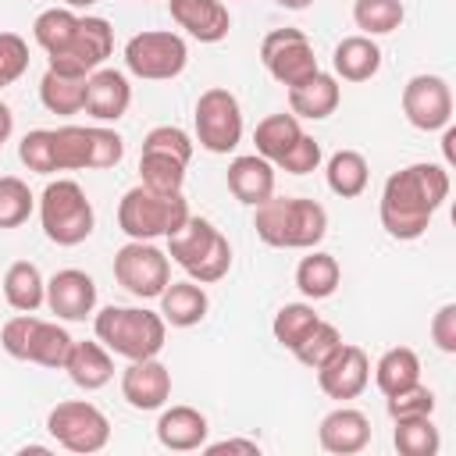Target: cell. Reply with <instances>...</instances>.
I'll use <instances>...</instances> for the list:
<instances>
[{
  "instance_id": "1",
  "label": "cell",
  "mask_w": 456,
  "mask_h": 456,
  "mask_svg": "<svg viewBox=\"0 0 456 456\" xmlns=\"http://www.w3.org/2000/svg\"><path fill=\"white\" fill-rule=\"evenodd\" d=\"M449 196V171L442 164H410L399 167L385 178L381 189V228L399 239V242H413L431 228L435 210L445 203Z\"/></svg>"
},
{
  "instance_id": "2",
  "label": "cell",
  "mask_w": 456,
  "mask_h": 456,
  "mask_svg": "<svg viewBox=\"0 0 456 456\" xmlns=\"http://www.w3.org/2000/svg\"><path fill=\"white\" fill-rule=\"evenodd\" d=\"M253 228L274 249H314L328 235V210L306 196H267L253 207Z\"/></svg>"
},
{
  "instance_id": "3",
  "label": "cell",
  "mask_w": 456,
  "mask_h": 456,
  "mask_svg": "<svg viewBox=\"0 0 456 456\" xmlns=\"http://www.w3.org/2000/svg\"><path fill=\"white\" fill-rule=\"evenodd\" d=\"M96 338L125 360H146L157 356L167 342V321L146 306H103L93 321Z\"/></svg>"
},
{
  "instance_id": "4",
  "label": "cell",
  "mask_w": 456,
  "mask_h": 456,
  "mask_svg": "<svg viewBox=\"0 0 456 456\" xmlns=\"http://www.w3.org/2000/svg\"><path fill=\"white\" fill-rule=\"evenodd\" d=\"M167 256L200 285L221 281L232 267V246L228 239L207 221V217H185L178 232L167 235Z\"/></svg>"
},
{
  "instance_id": "5",
  "label": "cell",
  "mask_w": 456,
  "mask_h": 456,
  "mask_svg": "<svg viewBox=\"0 0 456 456\" xmlns=\"http://www.w3.org/2000/svg\"><path fill=\"white\" fill-rule=\"evenodd\" d=\"M185 217H189V203L182 192H157L142 182L132 185L118 203V228L139 242L167 239L171 232L182 228Z\"/></svg>"
},
{
  "instance_id": "6",
  "label": "cell",
  "mask_w": 456,
  "mask_h": 456,
  "mask_svg": "<svg viewBox=\"0 0 456 456\" xmlns=\"http://www.w3.org/2000/svg\"><path fill=\"white\" fill-rule=\"evenodd\" d=\"M39 224L53 246H78L93 235L96 214L86 189L71 178H57L39 196Z\"/></svg>"
},
{
  "instance_id": "7",
  "label": "cell",
  "mask_w": 456,
  "mask_h": 456,
  "mask_svg": "<svg viewBox=\"0 0 456 456\" xmlns=\"http://www.w3.org/2000/svg\"><path fill=\"white\" fill-rule=\"evenodd\" d=\"M53 132L57 171H103L125 157V139L103 125H61Z\"/></svg>"
},
{
  "instance_id": "8",
  "label": "cell",
  "mask_w": 456,
  "mask_h": 456,
  "mask_svg": "<svg viewBox=\"0 0 456 456\" xmlns=\"http://www.w3.org/2000/svg\"><path fill=\"white\" fill-rule=\"evenodd\" d=\"M185 64H189V46L178 32L146 28L125 43V68L135 78L167 82V78H178L185 71Z\"/></svg>"
},
{
  "instance_id": "9",
  "label": "cell",
  "mask_w": 456,
  "mask_h": 456,
  "mask_svg": "<svg viewBox=\"0 0 456 456\" xmlns=\"http://www.w3.org/2000/svg\"><path fill=\"white\" fill-rule=\"evenodd\" d=\"M46 431L53 435V442L68 452H100L110 442V420L100 406L86 403V399H64L50 410L46 417Z\"/></svg>"
},
{
  "instance_id": "10",
  "label": "cell",
  "mask_w": 456,
  "mask_h": 456,
  "mask_svg": "<svg viewBox=\"0 0 456 456\" xmlns=\"http://www.w3.org/2000/svg\"><path fill=\"white\" fill-rule=\"evenodd\" d=\"M192 121H196V142L207 153H232L242 139V107L235 93L221 86H210L200 93Z\"/></svg>"
},
{
  "instance_id": "11",
  "label": "cell",
  "mask_w": 456,
  "mask_h": 456,
  "mask_svg": "<svg viewBox=\"0 0 456 456\" xmlns=\"http://www.w3.org/2000/svg\"><path fill=\"white\" fill-rule=\"evenodd\" d=\"M114 278L135 299H157L171 281V256L153 242L128 239L114 253Z\"/></svg>"
},
{
  "instance_id": "12",
  "label": "cell",
  "mask_w": 456,
  "mask_h": 456,
  "mask_svg": "<svg viewBox=\"0 0 456 456\" xmlns=\"http://www.w3.org/2000/svg\"><path fill=\"white\" fill-rule=\"evenodd\" d=\"M114 50V28L107 18L100 14H78V28L75 36L68 39L64 50L50 53V71H61V75H93L96 68H103V61L110 57Z\"/></svg>"
},
{
  "instance_id": "13",
  "label": "cell",
  "mask_w": 456,
  "mask_h": 456,
  "mask_svg": "<svg viewBox=\"0 0 456 456\" xmlns=\"http://www.w3.org/2000/svg\"><path fill=\"white\" fill-rule=\"evenodd\" d=\"M260 61H264L267 75L274 82H281L285 89L299 86L303 78L321 71L317 57H314V46H310L303 28H274V32H267L264 43H260Z\"/></svg>"
},
{
  "instance_id": "14",
  "label": "cell",
  "mask_w": 456,
  "mask_h": 456,
  "mask_svg": "<svg viewBox=\"0 0 456 456\" xmlns=\"http://www.w3.org/2000/svg\"><path fill=\"white\" fill-rule=\"evenodd\" d=\"M403 114L420 132H438L452 121V89L442 75H413L403 86Z\"/></svg>"
},
{
  "instance_id": "15",
  "label": "cell",
  "mask_w": 456,
  "mask_h": 456,
  "mask_svg": "<svg viewBox=\"0 0 456 456\" xmlns=\"http://www.w3.org/2000/svg\"><path fill=\"white\" fill-rule=\"evenodd\" d=\"M367 381H370V360H367V353H363L360 346H349V342H342V346L317 367V385H321V392H324L328 399H338V403L356 399V395L367 388Z\"/></svg>"
},
{
  "instance_id": "16",
  "label": "cell",
  "mask_w": 456,
  "mask_h": 456,
  "mask_svg": "<svg viewBox=\"0 0 456 456\" xmlns=\"http://www.w3.org/2000/svg\"><path fill=\"white\" fill-rule=\"evenodd\" d=\"M121 395L132 410H160L171 399V370L157 360H128L121 370Z\"/></svg>"
},
{
  "instance_id": "17",
  "label": "cell",
  "mask_w": 456,
  "mask_h": 456,
  "mask_svg": "<svg viewBox=\"0 0 456 456\" xmlns=\"http://www.w3.org/2000/svg\"><path fill=\"white\" fill-rule=\"evenodd\" d=\"M46 306L61 321H86L96 310V281L78 267H64L46 281Z\"/></svg>"
},
{
  "instance_id": "18",
  "label": "cell",
  "mask_w": 456,
  "mask_h": 456,
  "mask_svg": "<svg viewBox=\"0 0 456 456\" xmlns=\"http://www.w3.org/2000/svg\"><path fill=\"white\" fill-rule=\"evenodd\" d=\"M132 103V86H128V75L118 71V68H96L89 78H86V114L96 118V121H118L125 118Z\"/></svg>"
},
{
  "instance_id": "19",
  "label": "cell",
  "mask_w": 456,
  "mask_h": 456,
  "mask_svg": "<svg viewBox=\"0 0 456 456\" xmlns=\"http://www.w3.org/2000/svg\"><path fill=\"white\" fill-rule=\"evenodd\" d=\"M171 21L200 43H221L232 28V14L221 0H167Z\"/></svg>"
},
{
  "instance_id": "20",
  "label": "cell",
  "mask_w": 456,
  "mask_h": 456,
  "mask_svg": "<svg viewBox=\"0 0 456 456\" xmlns=\"http://www.w3.org/2000/svg\"><path fill=\"white\" fill-rule=\"evenodd\" d=\"M317 442H321L324 452L353 456V452L367 449V442H370V420H367V413H360L353 406H338V410H331L321 420Z\"/></svg>"
},
{
  "instance_id": "21",
  "label": "cell",
  "mask_w": 456,
  "mask_h": 456,
  "mask_svg": "<svg viewBox=\"0 0 456 456\" xmlns=\"http://www.w3.org/2000/svg\"><path fill=\"white\" fill-rule=\"evenodd\" d=\"M338 100H342V89H338V78L328 75V71H314L310 78H303L299 86H289V110L296 118H306V121H324L338 110Z\"/></svg>"
},
{
  "instance_id": "22",
  "label": "cell",
  "mask_w": 456,
  "mask_h": 456,
  "mask_svg": "<svg viewBox=\"0 0 456 456\" xmlns=\"http://www.w3.org/2000/svg\"><path fill=\"white\" fill-rule=\"evenodd\" d=\"M207 435H210V424L200 410L192 406H167L157 420V442L171 452H192V449H203L207 445Z\"/></svg>"
},
{
  "instance_id": "23",
  "label": "cell",
  "mask_w": 456,
  "mask_h": 456,
  "mask_svg": "<svg viewBox=\"0 0 456 456\" xmlns=\"http://www.w3.org/2000/svg\"><path fill=\"white\" fill-rule=\"evenodd\" d=\"M228 189L239 203L246 207H256L264 203L267 196H274V164L264 160L260 153H246V157H235L228 164Z\"/></svg>"
},
{
  "instance_id": "24",
  "label": "cell",
  "mask_w": 456,
  "mask_h": 456,
  "mask_svg": "<svg viewBox=\"0 0 456 456\" xmlns=\"http://www.w3.org/2000/svg\"><path fill=\"white\" fill-rule=\"evenodd\" d=\"M61 370H68V378L78 388L96 392V388H103L114 378V360H110V349L100 338L96 342H71L68 360H64Z\"/></svg>"
},
{
  "instance_id": "25",
  "label": "cell",
  "mask_w": 456,
  "mask_h": 456,
  "mask_svg": "<svg viewBox=\"0 0 456 456\" xmlns=\"http://www.w3.org/2000/svg\"><path fill=\"white\" fill-rule=\"evenodd\" d=\"M157 299H160V317L171 328H192L210 310V299L200 281H167V289Z\"/></svg>"
},
{
  "instance_id": "26",
  "label": "cell",
  "mask_w": 456,
  "mask_h": 456,
  "mask_svg": "<svg viewBox=\"0 0 456 456\" xmlns=\"http://www.w3.org/2000/svg\"><path fill=\"white\" fill-rule=\"evenodd\" d=\"M335 75L346 82H367L381 71V46L374 36H346L331 53Z\"/></svg>"
},
{
  "instance_id": "27",
  "label": "cell",
  "mask_w": 456,
  "mask_h": 456,
  "mask_svg": "<svg viewBox=\"0 0 456 456\" xmlns=\"http://www.w3.org/2000/svg\"><path fill=\"white\" fill-rule=\"evenodd\" d=\"M4 299L18 314H36L46 303V278L32 260H14L4 274Z\"/></svg>"
},
{
  "instance_id": "28",
  "label": "cell",
  "mask_w": 456,
  "mask_h": 456,
  "mask_svg": "<svg viewBox=\"0 0 456 456\" xmlns=\"http://www.w3.org/2000/svg\"><path fill=\"white\" fill-rule=\"evenodd\" d=\"M324 178H328V189L342 200H356L367 182H370V167H367V157L360 150H335L328 157V167H324Z\"/></svg>"
},
{
  "instance_id": "29",
  "label": "cell",
  "mask_w": 456,
  "mask_h": 456,
  "mask_svg": "<svg viewBox=\"0 0 456 456\" xmlns=\"http://www.w3.org/2000/svg\"><path fill=\"white\" fill-rule=\"evenodd\" d=\"M374 381L381 388V395H395L410 385L420 381V356L410 346H392L381 353V360L374 363Z\"/></svg>"
},
{
  "instance_id": "30",
  "label": "cell",
  "mask_w": 456,
  "mask_h": 456,
  "mask_svg": "<svg viewBox=\"0 0 456 456\" xmlns=\"http://www.w3.org/2000/svg\"><path fill=\"white\" fill-rule=\"evenodd\" d=\"M338 281H342V267H338V260H335L331 253L314 249V253L303 256L299 267H296V289H299L306 299H328V296H335Z\"/></svg>"
},
{
  "instance_id": "31",
  "label": "cell",
  "mask_w": 456,
  "mask_h": 456,
  "mask_svg": "<svg viewBox=\"0 0 456 456\" xmlns=\"http://www.w3.org/2000/svg\"><path fill=\"white\" fill-rule=\"evenodd\" d=\"M71 342H75V338H71L57 321L36 317V321H32V331H28L25 360H28V363H39V367H64Z\"/></svg>"
},
{
  "instance_id": "32",
  "label": "cell",
  "mask_w": 456,
  "mask_h": 456,
  "mask_svg": "<svg viewBox=\"0 0 456 456\" xmlns=\"http://www.w3.org/2000/svg\"><path fill=\"white\" fill-rule=\"evenodd\" d=\"M86 78H89V75H86ZM86 78H82V75H61V71H50V68H46V75H43V82H39V100H43V107H46L50 114H64V118L78 114V110L86 107Z\"/></svg>"
},
{
  "instance_id": "33",
  "label": "cell",
  "mask_w": 456,
  "mask_h": 456,
  "mask_svg": "<svg viewBox=\"0 0 456 456\" xmlns=\"http://www.w3.org/2000/svg\"><path fill=\"white\" fill-rule=\"evenodd\" d=\"M303 135V128H299V118L289 110H281V114H267L260 125H256V132H253V142H256V153L264 157V160H278L296 139Z\"/></svg>"
},
{
  "instance_id": "34",
  "label": "cell",
  "mask_w": 456,
  "mask_h": 456,
  "mask_svg": "<svg viewBox=\"0 0 456 456\" xmlns=\"http://www.w3.org/2000/svg\"><path fill=\"white\" fill-rule=\"evenodd\" d=\"M406 7L403 0H356L353 4V21L360 36H388L403 25Z\"/></svg>"
},
{
  "instance_id": "35",
  "label": "cell",
  "mask_w": 456,
  "mask_h": 456,
  "mask_svg": "<svg viewBox=\"0 0 456 456\" xmlns=\"http://www.w3.org/2000/svg\"><path fill=\"white\" fill-rule=\"evenodd\" d=\"M185 167L189 164H182L178 157H167V153H157V150L139 153V178H142V185H150L157 192H182Z\"/></svg>"
},
{
  "instance_id": "36",
  "label": "cell",
  "mask_w": 456,
  "mask_h": 456,
  "mask_svg": "<svg viewBox=\"0 0 456 456\" xmlns=\"http://www.w3.org/2000/svg\"><path fill=\"white\" fill-rule=\"evenodd\" d=\"M392 442L403 456H435L442 445V435L431 417H403V420H395Z\"/></svg>"
},
{
  "instance_id": "37",
  "label": "cell",
  "mask_w": 456,
  "mask_h": 456,
  "mask_svg": "<svg viewBox=\"0 0 456 456\" xmlns=\"http://www.w3.org/2000/svg\"><path fill=\"white\" fill-rule=\"evenodd\" d=\"M75 28H78V14L71 7H50V11L36 14V21H32V36L46 50V57L64 50L68 39L75 36Z\"/></svg>"
},
{
  "instance_id": "38",
  "label": "cell",
  "mask_w": 456,
  "mask_h": 456,
  "mask_svg": "<svg viewBox=\"0 0 456 456\" xmlns=\"http://www.w3.org/2000/svg\"><path fill=\"white\" fill-rule=\"evenodd\" d=\"M317 321H321V317H317V310H314L310 303H285V306L274 314L271 331H274V338H278L285 349H296V346L314 331Z\"/></svg>"
},
{
  "instance_id": "39",
  "label": "cell",
  "mask_w": 456,
  "mask_h": 456,
  "mask_svg": "<svg viewBox=\"0 0 456 456\" xmlns=\"http://www.w3.org/2000/svg\"><path fill=\"white\" fill-rule=\"evenodd\" d=\"M32 207H36V196L28 182H21L18 175H0V228L25 224Z\"/></svg>"
},
{
  "instance_id": "40",
  "label": "cell",
  "mask_w": 456,
  "mask_h": 456,
  "mask_svg": "<svg viewBox=\"0 0 456 456\" xmlns=\"http://www.w3.org/2000/svg\"><path fill=\"white\" fill-rule=\"evenodd\" d=\"M338 346H342V331H338L335 324H328V321H317V324H314V331H310V335H306L292 353H296V360H299L303 367L317 370V367H321V363H324Z\"/></svg>"
},
{
  "instance_id": "41",
  "label": "cell",
  "mask_w": 456,
  "mask_h": 456,
  "mask_svg": "<svg viewBox=\"0 0 456 456\" xmlns=\"http://www.w3.org/2000/svg\"><path fill=\"white\" fill-rule=\"evenodd\" d=\"M18 160L36 171V175H53L57 171V157H53V132L50 128H32L25 132V139L18 142Z\"/></svg>"
},
{
  "instance_id": "42",
  "label": "cell",
  "mask_w": 456,
  "mask_h": 456,
  "mask_svg": "<svg viewBox=\"0 0 456 456\" xmlns=\"http://www.w3.org/2000/svg\"><path fill=\"white\" fill-rule=\"evenodd\" d=\"M142 150H157V153H167V157H178L182 164H189L196 142H192V135H189L185 128H178V125H157V128L146 132Z\"/></svg>"
},
{
  "instance_id": "43",
  "label": "cell",
  "mask_w": 456,
  "mask_h": 456,
  "mask_svg": "<svg viewBox=\"0 0 456 456\" xmlns=\"http://www.w3.org/2000/svg\"><path fill=\"white\" fill-rule=\"evenodd\" d=\"M388 403V417L392 420H403V417H431L435 413V392L428 388V385H410V388H403V392H395V395H385Z\"/></svg>"
},
{
  "instance_id": "44",
  "label": "cell",
  "mask_w": 456,
  "mask_h": 456,
  "mask_svg": "<svg viewBox=\"0 0 456 456\" xmlns=\"http://www.w3.org/2000/svg\"><path fill=\"white\" fill-rule=\"evenodd\" d=\"M28 71V43L18 32H0V89L14 86Z\"/></svg>"
},
{
  "instance_id": "45",
  "label": "cell",
  "mask_w": 456,
  "mask_h": 456,
  "mask_svg": "<svg viewBox=\"0 0 456 456\" xmlns=\"http://www.w3.org/2000/svg\"><path fill=\"white\" fill-rule=\"evenodd\" d=\"M281 171H289V175H310V171H317L321 167V142L314 139V135H299L278 160H274Z\"/></svg>"
},
{
  "instance_id": "46",
  "label": "cell",
  "mask_w": 456,
  "mask_h": 456,
  "mask_svg": "<svg viewBox=\"0 0 456 456\" xmlns=\"http://www.w3.org/2000/svg\"><path fill=\"white\" fill-rule=\"evenodd\" d=\"M431 342L449 356L456 353V303L438 306V314L431 317Z\"/></svg>"
},
{
  "instance_id": "47",
  "label": "cell",
  "mask_w": 456,
  "mask_h": 456,
  "mask_svg": "<svg viewBox=\"0 0 456 456\" xmlns=\"http://www.w3.org/2000/svg\"><path fill=\"white\" fill-rule=\"evenodd\" d=\"M210 456H217V452H246V456H256L260 452V445L253 442V438H224V442H210V445H203Z\"/></svg>"
},
{
  "instance_id": "48",
  "label": "cell",
  "mask_w": 456,
  "mask_h": 456,
  "mask_svg": "<svg viewBox=\"0 0 456 456\" xmlns=\"http://www.w3.org/2000/svg\"><path fill=\"white\" fill-rule=\"evenodd\" d=\"M11 132H14V114H11V107L0 100V146L11 139Z\"/></svg>"
},
{
  "instance_id": "49",
  "label": "cell",
  "mask_w": 456,
  "mask_h": 456,
  "mask_svg": "<svg viewBox=\"0 0 456 456\" xmlns=\"http://www.w3.org/2000/svg\"><path fill=\"white\" fill-rule=\"evenodd\" d=\"M452 142H456V128H452V125H445V135H442V153H445V164H452V160H456Z\"/></svg>"
},
{
  "instance_id": "50",
  "label": "cell",
  "mask_w": 456,
  "mask_h": 456,
  "mask_svg": "<svg viewBox=\"0 0 456 456\" xmlns=\"http://www.w3.org/2000/svg\"><path fill=\"white\" fill-rule=\"evenodd\" d=\"M278 4H281L285 11H306V7L314 4V0H278Z\"/></svg>"
},
{
  "instance_id": "51",
  "label": "cell",
  "mask_w": 456,
  "mask_h": 456,
  "mask_svg": "<svg viewBox=\"0 0 456 456\" xmlns=\"http://www.w3.org/2000/svg\"><path fill=\"white\" fill-rule=\"evenodd\" d=\"M64 4H68V7H71V11H78V7H93V4H96V0H64Z\"/></svg>"
}]
</instances>
